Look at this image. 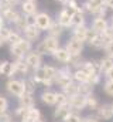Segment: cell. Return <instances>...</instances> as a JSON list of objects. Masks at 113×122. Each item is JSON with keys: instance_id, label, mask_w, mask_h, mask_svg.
I'll use <instances>...</instances> for the list:
<instances>
[{"instance_id": "cell-47", "label": "cell", "mask_w": 113, "mask_h": 122, "mask_svg": "<svg viewBox=\"0 0 113 122\" xmlns=\"http://www.w3.org/2000/svg\"><path fill=\"white\" fill-rule=\"evenodd\" d=\"M105 6L109 10H113V0H105Z\"/></svg>"}, {"instance_id": "cell-31", "label": "cell", "mask_w": 113, "mask_h": 122, "mask_svg": "<svg viewBox=\"0 0 113 122\" xmlns=\"http://www.w3.org/2000/svg\"><path fill=\"white\" fill-rule=\"evenodd\" d=\"M16 44L20 47V50H21V51H23L26 56H27V54L30 53V51H31V50H33V41L27 40L26 37H23V38H21L19 43H16Z\"/></svg>"}, {"instance_id": "cell-10", "label": "cell", "mask_w": 113, "mask_h": 122, "mask_svg": "<svg viewBox=\"0 0 113 122\" xmlns=\"http://www.w3.org/2000/svg\"><path fill=\"white\" fill-rule=\"evenodd\" d=\"M90 27L89 26H76V27H72V33H71V36L72 37H75L76 40H79V41H82V43H88V38H89V36H90Z\"/></svg>"}, {"instance_id": "cell-20", "label": "cell", "mask_w": 113, "mask_h": 122, "mask_svg": "<svg viewBox=\"0 0 113 122\" xmlns=\"http://www.w3.org/2000/svg\"><path fill=\"white\" fill-rule=\"evenodd\" d=\"M82 70H85L89 75H93V74H102L100 72V68H99V60H86L84 61V64H82V67H81Z\"/></svg>"}, {"instance_id": "cell-23", "label": "cell", "mask_w": 113, "mask_h": 122, "mask_svg": "<svg viewBox=\"0 0 113 122\" xmlns=\"http://www.w3.org/2000/svg\"><path fill=\"white\" fill-rule=\"evenodd\" d=\"M86 24V13L84 11V9L81 7L79 10H76L72 16V27L76 26H84Z\"/></svg>"}, {"instance_id": "cell-29", "label": "cell", "mask_w": 113, "mask_h": 122, "mask_svg": "<svg viewBox=\"0 0 113 122\" xmlns=\"http://www.w3.org/2000/svg\"><path fill=\"white\" fill-rule=\"evenodd\" d=\"M9 53L14 60H21L26 57V54L20 50V47L17 44H9Z\"/></svg>"}, {"instance_id": "cell-41", "label": "cell", "mask_w": 113, "mask_h": 122, "mask_svg": "<svg viewBox=\"0 0 113 122\" xmlns=\"http://www.w3.org/2000/svg\"><path fill=\"white\" fill-rule=\"evenodd\" d=\"M9 109V99L4 95H0V111H7Z\"/></svg>"}, {"instance_id": "cell-17", "label": "cell", "mask_w": 113, "mask_h": 122, "mask_svg": "<svg viewBox=\"0 0 113 122\" xmlns=\"http://www.w3.org/2000/svg\"><path fill=\"white\" fill-rule=\"evenodd\" d=\"M71 111H72V109H71V107H69L68 102H66V104H61V105H55V109H54V112H52V117H54V119L64 121L65 117H66Z\"/></svg>"}, {"instance_id": "cell-42", "label": "cell", "mask_w": 113, "mask_h": 122, "mask_svg": "<svg viewBox=\"0 0 113 122\" xmlns=\"http://www.w3.org/2000/svg\"><path fill=\"white\" fill-rule=\"evenodd\" d=\"M82 122H102V121L99 119V117H98L96 114H90V115H86V117H84Z\"/></svg>"}, {"instance_id": "cell-5", "label": "cell", "mask_w": 113, "mask_h": 122, "mask_svg": "<svg viewBox=\"0 0 113 122\" xmlns=\"http://www.w3.org/2000/svg\"><path fill=\"white\" fill-rule=\"evenodd\" d=\"M52 21H54V19H52L51 14L47 13V11H38V13L34 16V23H35V26H37L41 31L48 30Z\"/></svg>"}, {"instance_id": "cell-50", "label": "cell", "mask_w": 113, "mask_h": 122, "mask_svg": "<svg viewBox=\"0 0 113 122\" xmlns=\"http://www.w3.org/2000/svg\"><path fill=\"white\" fill-rule=\"evenodd\" d=\"M109 23H110V26H113V13L110 14V17H109Z\"/></svg>"}, {"instance_id": "cell-24", "label": "cell", "mask_w": 113, "mask_h": 122, "mask_svg": "<svg viewBox=\"0 0 113 122\" xmlns=\"http://www.w3.org/2000/svg\"><path fill=\"white\" fill-rule=\"evenodd\" d=\"M40 118H42V114H41V111L37 108V107H33V108H27V112H26V115L20 119V121H37V119H40Z\"/></svg>"}, {"instance_id": "cell-25", "label": "cell", "mask_w": 113, "mask_h": 122, "mask_svg": "<svg viewBox=\"0 0 113 122\" xmlns=\"http://www.w3.org/2000/svg\"><path fill=\"white\" fill-rule=\"evenodd\" d=\"M64 31H65V29L56 21V20H54L52 23H51V26H50V29L47 30V34L48 36H52V37H56V38H59L62 34H64Z\"/></svg>"}, {"instance_id": "cell-39", "label": "cell", "mask_w": 113, "mask_h": 122, "mask_svg": "<svg viewBox=\"0 0 113 122\" xmlns=\"http://www.w3.org/2000/svg\"><path fill=\"white\" fill-rule=\"evenodd\" d=\"M68 102V97L64 94L62 91L56 92V105H61V104H66Z\"/></svg>"}, {"instance_id": "cell-14", "label": "cell", "mask_w": 113, "mask_h": 122, "mask_svg": "<svg viewBox=\"0 0 113 122\" xmlns=\"http://www.w3.org/2000/svg\"><path fill=\"white\" fill-rule=\"evenodd\" d=\"M41 33H42V31L35 26V23H31V24H28L27 27L24 29L23 37H26L27 40H30V41L34 43V41H38V40L41 38Z\"/></svg>"}, {"instance_id": "cell-36", "label": "cell", "mask_w": 113, "mask_h": 122, "mask_svg": "<svg viewBox=\"0 0 113 122\" xmlns=\"http://www.w3.org/2000/svg\"><path fill=\"white\" fill-rule=\"evenodd\" d=\"M102 90H103V92H105L108 97H113V81L105 80V82H103V85H102Z\"/></svg>"}, {"instance_id": "cell-27", "label": "cell", "mask_w": 113, "mask_h": 122, "mask_svg": "<svg viewBox=\"0 0 113 122\" xmlns=\"http://www.w3.org/2000/svg\"><path fill=\"white\" fill-rule=\"evenodd\" d=\"M100 102H99V98L95 95V94H90L86 97V109H90V111H96L99 108Z\"/></svg>"}, {"instance_id": "cell-13", "label": "cell", "mask_w": 113, "mask_h": 122, "mask_svg": "<svg viewBox=\"0 0 113 122\" xmlns=\"http://www.w3.org/2000/svg\"><path fill=\"white\" fill-rule=\"evenodd\" d=\"M0 14H1V17H3L7 23H13V24H14V23L19 20V17L21 16V13H19L14 7H10V6H4V7L1 9Z\"/></svg>"}, {"instance_id": "cell-52", "label": "cell", "mask_w": 113, "mask_h": 122, "mask_svg": "<svg viewBox=\"0 0 113 122\" xmlns=\"http://www.w3.org/2000/svg\"><path fill=\"white\" fill-rule=\"evenodd\" d=\"M30 1H37V0H30Z\"/></svg>"}, {"instance_id": "cell-21", "label": "cell", "mask_w": 113, "mask_h": 122, "mask_svg": "<svg viewBox=\"0 0 113 122\" xmlns=\"http://www.w3.org/2000/svg\"><path fill=\"white\" fill-rule=\"evenodd\" d=\"M19 105H20V107H24V108H33V107H35L34 94H31V92H24V94L19 98Z\"/></svg>"}, {"instance_id": "cell-45", "label": "cell", "mask_w": 113, "mask_h": 122, "mask_svg": "<svg viewBox=\"0 0 113 122\" xmlns=\"http://www.w3.org/2000/svg\"><path fill=\"white\" fill-rule=\"evenodd\" d=\"M103 77H105V80H108V81H113V68H110L109 71H106V72L103 74Z\"/></svg>"}, {"instance_id": "cell-33", "label": "cell", "mask_w": 113, "mask_h": 122, "mask_svg": "<svg viewBox=\"0 0 113 122\" xmlns=\"http://www.w3.org/2000/svg\"><path fill=\"white\" fill-rule=\"evenodd\" d=\"M82 119H84V117H81L79 112L71 111V112L65 117V119H64L62 122H82Z\"/></svg>"}, {"instance_id": "cell-43", "label": "cell", "mask_w": 113, "mask_h": 122, "mask_svg": "<svg viewBox=\"0 0 113 122\" xmlns=\"http://www.w3.org/2000/svg\"><path fill=\"white\" fill-rule=\"evenodd\" d=\"M13 31V29H10V27H7V26H4L1 30H0V34L6 38V41H7V38H9V36H10V33Z\"/></svg>"}, {"instance_id": "cell-12", "label": "cell", "mask_w": 113, "mask_h": 122, "mask_svg": "<svg viewBox=\"0 0 113 122\" xmlns=\"http://www.w3.org/2000/svg\"><path fill=\"white\" fill-rule=\"evenodd\" d=\"M100 121H112L113 119V108L112 104H100L99 108L95 111Z\"/></svg>"}, {"instance_id": "cell-4", "label": "cell", "mask_w": 113, "mask_h": 122, "mask_svg": "<svg viewBox=\"0 0 113 122\" xmlns=\"http://www.w3.org/2000/svg\"><path fill=\"white\" fill-rule=\"evenodd\" d=\"M109 41H112L106 34H99V33H90V36H89V38H88V46L90 47V48H93V50H103L105 48V46L109 43Z\"/></svg>"}, {"instance_id": "cell-18", "label": "cell", "mask_w": 113, "mask_h": 122, "mask_svg": "<svg viewBox=\"0 0 113 122\" xmlns=\"http://www.w3.org/2000/svg\"><path fill=\"white\" fill-rule=\"evenodd\" d=\"M0 71L3 77L7 78H13V75H16V67H14V61H1L0 62Z\"/></svg>"}, {"instance_id": "cell-49", "label": "cell", "mask_w": 113, "mask_h": 122, "mask_svg": "<svg viewBox=\"0 0 113 122\" xmlns=\"http://www.w3.org/2000/svg\"><path fill=\"white\" fill-rule=\"evenodd\" d=\"M6 43H7V41H6V38H4V37H3V36L0 34V47H3V46H4Z\"/></svg>"}, {"instance_id": "cell-7", "label": "cell", "mask_w": 113, "mask_h": 122, "mask_svg": "<svg viewBox=\"0 0 113 122\" xmlns=\"http://www.w3.org/2000/svg\"><path fill=\"white\" fill-rule=\"evenodd\" d=\"M42 57L44 56H41L37 50H31L24 57V60L28 64V67L33 70V72H34V71H37V70H40L42 67Z\"/></svg>"}, {"instance_id": "cell-34", "label": "cell", "mask_w": 113, "mask_h": 122, "mask_svg": "<svg viewBox=\"0 0 113 122\" xmlns=\"http://www.w3.org/2000/svg\"><path fill=\"white\" fill-rule=\"evenodd\" d=\"M21 38H23V34H21L20 31L13 30L11 33H10L9 38H7V43H9V44H16V43H19Z\"/></svg>"}, {"instance_id": "cell-35", "label": "cell", "mask_w": 113, "mask_h": 122, "mask_svg": "<svg viewBox=\"0 0 113 122\" xmlns=\"http://www.w3.org/2000/svg\"><path fill=\"white\" fill-rule=\"evenodd\" d=\"M14 121V114H11L9 109L7 111H0V122H13Z\"/></svg>"}, {"instance_id": "cell-40", "label": "cell", "mask_w": 113, "mask_h": 122, "mask_svg": "<svg viewBox=\"0 0 113 122\" xmlns=\"http://www.w3.org/2000/svg\"><path fill=\"white\" fill-rule=\"evenodd\" d=\"M103 53H105V56H108V57L113 58V40H112V41H109V43L105 46Z\"/></svg>"}, {"instance_id": "cell-15", "label": "cell", "mask_w": 113, "mask_h": 122, "mask_svg": "<svg viewBox=\"0 0 113 122\" xmlns=\"http://www.w3.org/2000/svg\"><path fill=\"white\" fill-rule=\"evenodd\" d=\"M56 62H59V64H62V65H66V64H69V61L72 58V56L69 54V51L65 48V47H59L58 50H56L55 53L51 56Z\"/></svg>"}, {"instance_id": "cell-26", "label": "cell", "mask_w": 113, "mask_h": 122, "mask_svg": "<svg viewBox=\"0 0 113 122\" xmlns=\"http://www.w3.org/2000/svg\"><path fill=\"white\" fill-rule=\"evenodd\" d=\"M74 81L81 84V82H88L89 81V74L82 70V68H78V70H74Z\"/></svg>"}, {"instance_id": "cell-16", "label": "cell", "mask_w": 113, "mask_h": 122, "mask_svg": "<svg viewBox=\"0 0 113 122\" xmlns=\"http://www.w3.org/2000/svg\"><path fill=\"white\" fill-rule=\"evenodd\" d=\"M40 98H41V102L47 107H55L56 105V92L50 90V88H45L41 92Z\"/></svg>"}, {"instance_id": "cell-6", "label": "cell", "mask_w": 113, "mask_h": 122, "mask_svg": "<svg viewBox=\"0 0 113 122\" xmlns=\"http://www.w3.org/2000/svg\"><path fill=\"white\" fill-rule=\"evenodd\" d=\"M64 47L69 51V54H71L72 57H75V56H82L84 48H85V43L76 40L75 37L71 36V37L65 41V46H64Z\"/></svg>"}, {"instance_id": "cell-3", "label": "cell", "mask_w": 113, "mask_h": 122, "mask_svg": "<svg viewBox=\"0 0 113 122\" xmlns=\"http://www.w3.org/2000/svg\"><path fill=\"white\" fill-rule=\"evenodd\" d=\"M6 91L10 95L20 98L24 92H26V84L24 80H19V78H9V81L6 82Z\"/></svg>"}, {"instance_id": "cell-51", "label": "cell", "mask_w": 113, "mask_h": 122, "mask_svg": "<svg viewBox=\"0 0 113 122\" xmlns=\"http://www.w3.org/2000/svg\"><path fill=\"white\" fill-rule=\"evenodd\" d=\"M3 7H4V3H3V0H0V11H1Z\"/></svg>"}, {"instance_id": "cell-9", "label": "cell", "mask_w": 113, "mask_h": 122, "mask_svg": "<svg viewBox=\"0 0 113 122\" xmlns=\"http://www.w3.org/2000/svg\"><path fill=\"white\" fill-rule=\"evenodd\" d=\"M68 104H69V107H71L72 111L81 112V111L86 109V97L81 95V94H76V95L68 98Z\"/></svg>"}, {"instance_id": "cell-8", "label": "cell", "mask_w": 113, "mask_h": 122, "mask_svg": "<svg viewBox=\"0 0 113 122\" xmlns=\"http://www.w3.org/2000/svg\"><path fill=\"white\" fill-rule=\"evenodd\" d=\"M109 26H110V23L106 17H93L89 24L90 30L93 33H99V34H105L106 30L109 29Z\"/></svg>"}, {"instance_id": "cell-46", "label": "cell", "mask_w": 113, "mask_h": 122, "mask_svg": "<svg viewBox=\"0 0 113 122\" xmlns=\"http://www.w3.org/2000/svg\"><path fill=\"white\" fill-rule=\"evenodd\" d=\"M105 34H106L110 40H113V26H109V29L106 30V33H105Z\"/></svg>"}, {"instance_id": "cell-37", "label": "cell", "mask_w": 113, "mask_h": 122, "mask_svg": "<svg viewBox=\"0 0 113 122\" xmlns=\"http://www.w3.org/2000/svg\"><path fill=\"white\" fill-rule=\"evenodd\" d=\"M102 77H103V74H93V75H89V82L96 87L98 84H100Z\"/></svg>"}, {"instance_id": "cell-30", "label": "cell", "mask_w": 113, "mask_h": 122, "mask_svg": "<svg viewBox=\"0 0 113 122\" xmlns=\"http://www.w3.org/2000/svg\"><path fill=\"white\" fill-rule=\"evenodd\" d=\"M61 91L64 92L68 98L69 97H74V95H76V94H79V85H78V82H71L69 85H66L65 88H62Z\"/></svg>"}, {"instance_id": "cell-44", "label": "cell", "mask_w": 113, "mask_h": 122, "mask_svg": "<svg viewBox=\"0 0 113 122\" xmlns=\"http://www.w3.org/2000/svg\"><path fill=\"white\" fill-rule=\"evenodd\" d=\"M3 3H4V6H10V7H16L19 3H20V0H3Z\"/></svg>"}, {"instance_id": "cell-53", "label": "cell", "mask_w": 113, "mask_h": 122, "mask_svg": "<svg viewBox=\"0 0 113 122\" xmlns=\"http://www.w3.org/2000/svg\"><path fill=\"white\" fill-rule=\"evenodd\" d=\"M112 108H113V104H112Z\"/></svg>"}, {"instance_id": "cell-19", "label": "cell", "mask_w": 113, "mask_h": 122, "mask_svg": "<svg viewBox=\"0 0 113 122\" xmlns=\"http://www.w3.org/2000/svg\"><path fill=\"white\" fill-rule=\"evenodd\" d=\"M21 13L24 16H31L34 17L37 13H38V6H37V1H30V0H24L21 3Z\"/></svg>"}, {"instance_id": "cell-2", "label": "cell", "mask_w": 113, "mask_h": 122, "mask_svg": "<svg viewBox=\"0 0 113 122\" xmlns=\"http://www.w3.org/2000/svg\"><path fill=\"white\" fill-rule=\"evenodd\" d=\"M54 82H55L56 87H59L61 90L65 88L66 85H69L71 82H74V70L68 64L62 65L61 68H58V74H56Z\"/></svg>"}, {"instance_id": "cell-54", "label": "cell", "mask_w": 113, "mask_h": 122, "mask_svg": "<svg viewBox=\"0 0 113 122\" xmlns=\"http://www.w3.org/2000/svg\"><path fill=\"white\" fill-rule=\"evenodd\" d=\"M13 122H16V121H13Z\"/></svg>"}, {"instance_id": "cell-38", "label": "cell", "mask_w": 113, "mask_h": 122, "mask_svg": "<svg viewBox=\"0 0 113 122\" xmlns=\"http://www.w3.org/2000/svg\"><path fill=\"white\" fill-rule=\"evenodd\" d=\"M26 112H27V108H24V107H20V105H19V107L14 109V112H13V114H14V118L21 119V118L26 115Z\"/></svg>"}, {"instance_id": "cell-32", "label": "cell", "mask_w": 113, "mask_h": 122, "mask_svg": "<svg viewBox=\"0 0 113 122\" xmlns=\"http://www.w3.org/2000/svg\"><path fill=\"white\" fill-rule=\"evenodd\" d=\"M78 85H79V94H81V95H85V97H88V95L93 94L95 85H92L89 81H88V82H81V84H78Z\"/></svg>"}, {"instance_id": "cell-28", "label": "cell", "mask_w": 113, "mask_h": 122, "mask_svg": "<svg viewBox=\"0 0 113 122\" xmlns=\"http://www.w3.org/2000/svg\"><path fill=\"white\" fill-rule=\"evenodd\" d=\"M99 68H100V72L102 74H105L106 71H109L110 68H113V58L108 57V56L102 57L99 60Z\"/></svg>"}, {"instance_id": "cell-22", "label": "cell", "mask_w": 113, "mask_h": 122, "mask_svg": "<svg viewBox=\"0 0 113 122\" xmlns=\"http://www.w3.org/2000/svg\"><path fill=\"white\" fill-rule=\"evenodd\" d=\"M14 67H16V72L17 74H21V75H30V74H33V70L28 67V64L26 62L24 58L14 60Z\"/></svg>"}, {"instance_id": "cell-1", "label": "cell", "mask_w": 113, "mask_h": 122, "mask_svg": "<svg viewBox=\"0 0 113 122\" xmlns=\"http://www.w3.org/2000/svg\"><path fill=\"white\" fill-rule=\"evenodd\" d=\"M59 47H61V46H59V38L47 34L41 41H38L35 50H37L41 56H50V57H51Z\"/></svg>"}, {"instance_id": "cell-11", "label": "cell", "mask_w": 113, "mask_h": 122, "mask_svg": "<svg viewBox=\"0 0 113 122\" xmlns=\"http://www.w3.org/2000/svg\"><path fill=\"white\" fill-rule=\"evenodd\" d=\"M72 13L66 9V7H62V10L58 13L56 16V21L66 30V29H72Z\"/></svg>"}, {"instance_id": "cell-48", "label": "cell", "mask_w": 113, "mask_h": 122, "mask_svg": "<svg viewBox=\"0 0 113 122\" xmlns=\"http://www.w3.org/2000/svg\"><path fill=\"white\" fill-rule=\"evenodd\" d=\"M4 26H6V20H4V19L1 17V14H0V30H1Z\"/></svg>"}]
</instances>
